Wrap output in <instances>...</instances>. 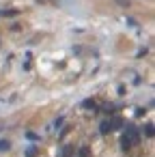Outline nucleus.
Listing matches in <instances>:
<instances>
[{
  "instance_id": "obj_11",
  "label": "nucleus",
  "mask_w": 155,
  "mask_h": 157,
  "mask_svg": "<svg viewBox=\"0 0 155 157\" xmlns=\"http://www.w3.org/2000/svg\"><path fill=\"white\" fill-rule=\"evenodd\" d=\"M26 138H28V140H33V142H35V140H39V136H37L35 131H28V133H26Z\"/></svg>"
},
{
  "instance_id": "obj_5",
  "label": "nucleus",
  "mask_w": 155,
  "mask_h": 157,
  "mask_svg": "<svg viewBox=\"0 0 155 157\" xmlns=\"http://www.w3.org/2000/svg\"><path fill=\"white\" fill-rule=\"evenodd\" d=\"M142 133H144L146 138H153V125H151V123H146V125H144V129H142Z\"/></svg>"
},
{
  "instance_id": "obj_13",
  "label": "nucleus",
  "mask_w": 155,
  "mask_h": 157,
  "mask_svg": "<svg viewBox=\"0 0 155 157\" xmlns=\"http://www.w3.org/2000/svg\"><path fill=\"white\" fill-rule=\"evenodd\" d=\"M63 123H65V118H63V116H58V118H56V123H54V127H56V129H58V127H60V125H63Z\"/></svg>"
},
{
  "instance_id": "obj_10",
  "label": "nucleus",
  "mask_w": 155,
  "mask_h": 157,
  "mask_svg": "<svg viewBox=\"0 0 155 157\" xmlns=\"http://www.w3.org/2000/svg\"><path fill=\"white\" fill-rule=\"evenodd\" d=\"M71 151H73L71 146H65V148H63V153H60V157H69V155H71Z\"/></svg>"
},
{
  "instance_id": "obj_9",
  "label": "nucleus",
  "mask_w": 155,
  "mask_h": 157,
  "mask_svg": "<svg viewBox=\"0 0 155 157\" xmlns=\"http://www.w3.org/2000/svg\"><path fill=\"white\" fill-rule=\"evenodd\" d=\"M114 2H116L118 7H125V9H127V7L131 5V0H114Z\"/></svg>"
},
{
  "instance_id": "obj_6",
  "label": "nucleus",
  "mask_w": 155,
  "mask_h": 157,
  "mask_svg": "<svg viewBox=\"0 0 155 157\" xmlns=\"http://www.w3.org/2000/svg\"><path fill=\"white\" fill-rule=\"evenodd\" d=\"M82 108H84V110L95 108V99H84V101H82Z\"/></svg>"
},
{
  "instance_id": "obj_1",
  "label": "nucleus",
  "mask_w": 155,
  "mask_h": 157,
  "mask_svg": "<svg viewBox=\"0 0 155 157\" xmlns=\"http://www.w3.org/2000/svg\"><path fill=\"white\" fill-rule=\"evenodd\" d=\"M140 142V129H136L134 125H127L125 127V133H123V138H121V146L125 148V151H129L131 146H136Z\"/></svg>"
},
{
  "instance_id": "obj_2",
  "label": "nucleus",
  "mask_w": 155,
  "mask_h": 157,
  "mask_svg": "<svg viewBox=\"0 0 155 157\" xmlns=\"http://www.w3.org/2000/svg\"><path fill=\"white\" fill-rule=\"evenodd\" d=\"M123 125H125V123H123V118H118V116L110 121V129H112V131H116V129H121Z\"/></svg>"
},
{
  "instance_id": "obj_4",
  "label": "nucleus",
  "mask_w": 155,
  "mask_h": 157,
  "mask_svg": "<svg viewBox=\"0 0 155 157\" xmlns=\"http://www.w3.org/2000/svg\"><path fill=\"white\" fill-rule=\"evenodd\" d=\"M112 129H110V121H103L101 125H99V133H110Z\"/></svg>"
},
{
  "instance_id": "obj_3",
  "label": "nucleus",
  "mask_w": 155,
  "mask_h": 157,
  "mask_svg": "<svg viewBox=\"0 0 155 157\" xmlns=\"http://www.w3.org/2000/svg\"><path fill=\"white\" fill-rule=\"evenodd\" d=\"M20 11L17 9H2V11H0V15H2V17H15Z\"/></svg>"
},
{
  "instance_id": "obj_8",
  "label": "nucleus",
  "mask_w": 155,
  "mask_h": 157,
  "mask_svg": "<svg viewBox=\"0 0 155 157\" xmlns=\"http://www.w3.org/2000/svg\"><path fill=\"white\" fill-rule=\"evenodd\" d=\"M11 148V142L9 140H0V153H5V151H9Z\"/></svg>"
},
{
  "instance_id": "obj_7",
  "label": "nucleus",
  "mask_w": 155,
  "mask_h": 157,
  "mask_svg": "<svg viewBox=\"0 0 155 157\" xmlns=\"http://www.w3.org/2000/svg\"><path fill=\"white\" fill-rule=\"evenodd\" d=\"M26 157H37V146H35V144H30V146L26 148Z\"/></svg>"
},
{
  "instance_id": "obj_12",
  "label": "nucleus",
  "mask_w": 155,
  "mask_h": 157,
  "mask_svg": "<svg viewBox=\"0 0 155 157\" xmlns=\"http://www.w3.org/2000/svg\"><path fill=\"white\" fill-rule=\"evenodd\" d=\"M88 151H91L88 146H82V148H80V157H88Z\"/></svg>"
}]
</instances>
